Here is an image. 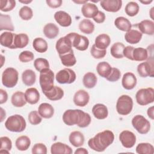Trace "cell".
I'll use <instances>...</instances> for the list:
<instances>
[{"label": "cell", "instance_id": "6da1fadb", "mask_svg": "<svg viewBox=\"0 0 154 154\" xmlns=\"http://www.w3.org/2000/svg\"><path fill=\"white\" fill-rule=\"evenodd\" d=\"M64 123L68 126L78 125L80 128L87 127L91 123V117L88 113L81 109H67L63 115Z\"/></svg>", "mask_w": 154, "mask_h": 154}, {"label": "cell", "instance_id": "7a4b0ae2", "mask_svg": "<svg viewBox=\"0 0 154 154\" xmlns=\"http://www.w3.org/2000/svg\"><path fill=\"white\" fill-rule=\"evenodd\" d=\"M114 140L113 132L109 130H105L97 133L94 137L89 139L88 145L92 150L101 152H103Z\"/></svg>", "mask_w": 154, "mask_h": 154}, {"label": "cell", "instance_id": "3957f363", "mask_svg": "<svg viewBox=\"0 0 154 154\" xmlns=\"http://www.w3.org/2000/svg\"><path fill=\"white\" fill-rule=\"evenodd\" d=\"M26 126L25 119L19 114H14L8 117L5 122V127L7 130L13 132H23Z\"/></svg>", "mask_w": 154, "mask_h": 154}, {"label": "cell", "instance_id": "277c9868", "mask_svg": "<svg viewBox=\"0 0 154 154\" xmlns=\"http://www.w3.org/2000/svg\"><path fill=\"white\" fill-rule=\"evenodd\" d=\"M54 73L50 69H46L40 72L39 82L42 92L51 90L54 87Z\"/></svg>", "mask_w": 154, "mask_h": 154}, {"label": "cell", "instance_id": "5b68a950", "mask_svg": "<svg viewBox=\"0 0 154 154\" xmlns=\"http://www.w3.org/2000/svg\"><path fill=\"white\" fill-rule=\"evenodd\" d=\"M133 108V100L128 95L120 96L116 103L117 112L122 116H126L132 111Z\"/></svg>", "mask_w": 154, "mask_h": 154}, {"label": "cell", "instance_id": "8992f818", "mask_svg": "<svg viewBox=\"0 0 154 154\" xmlns=\"http://www.w3.org/2000/svg\"><path fill=\"white\" fill-rule=\"evenodd\" d=\"M19 73L16 69L13 67L5 69L2 74V83L7 88H13L17 83Z\"/></svg>", "mask_w": 154, "mask_h": 154}, {"label": "cell", "instance_id": "52a82bcc", "mask_svg": "<svg viewBox=\"0 0 154 154\" xmlns=\"http://www.w3.org/2000/svg\"><path fill=\"white\" fill-rule=\"evenodd\" d=\"M137 102L140 105L144 106L154 101V90L152 87L141 88L135 94Z\"/></svg>", "mask_w": 154, "mask_h": 154}, {"label": "cell", "instance_id": "ba28073f", "mask_svg": "<svg viewBox=\"0 0 154 154\" xmlns=\"http://www.w3.org/2000/svg\"><path fill=\"white\" fill-rule=\"evenodd\" d=\"M70 40L72 46L81 51H85L89 45V40L85 36L76 32H70L66 35Z\"/></svg>", "mask_w": 154, "mask_h": 154}, {"label": "cell", "instance_id": "9c48e42d", "mask_svg": "<svg viewBox=\"0 0 154 154\" xmlns=\"http://www.w3.org/2000/svg\"><path fill=\"white\" fill-rule=\"evenodd\" d=\"M132 125L134 129L141 134H146L150 129L149 121L141 115L135 116L132 119Z\"/></svg>", "mask_w": 154, "mask_h": 154}, {"label": "cell", "instance_id": "30bf717a", "mask_svg": "<svg viewBox=\"0 0 154 154\" xmlns=\"http://www.w3.org/2000/svg\"><path fill=\"white\" fill-rule=\"evenodd\" d=\"M76 78L75 72L70 69L65 68L60 70L55 76L56 81L61 84H72Z\"/></svg>", "mask_w": 154, "mask_h": 154}, {"label": "cell", "instance_id": "8fae6325", "mask_svg": "<svg viewBox=\"0 0 154 154\" xmlns=\"http://www.w3.org/2000/svg\"><path fill=\"white\" fill-rule=\"evenodd\" d=\"M145 62L139 64L137 66V72L141 77L146 78L147 76L153 77L154 66L153 58L152 57L147 58Z\"/></svg>", "mask_w": 154, "mask_h": 154}, {"label": "cell", "instance_id": "7c38bea8", "mask_svg": "<svg viewBox=\"0 0 154 154\" xmlns=\"http://www.w3.org/2000/svg\"><path fill=\"white\" fill-rule=\"evenodd\" d=\"M72 42L67 35L60 38L55 45V48L59 55L70 52L72 50Z\"/></svg>", "mask_w": 154, "mask_h": 154}, {"label": "cell", "instance_id": "4fadbf2b", "mask_svg": "<svg viewBox=\"0 0 154 154\" xmlns=\"http://www.w3.org/2000/svg\"><path fill=\"white\" fill-rule=\"evenodd\" d=\"M119 140L124 147L130 149L136 143V136L132 132L125 130L120 134Z\"/></svg>", "mask_w": 154, "mask_h": 154}, {"label": "cell", "instance_id": "5bb4252c", "mask_svg": "<svg viewBox=\"0 0 154 154\" xmlns=\"http://www.w3.org/2000/svg\"><path fill=\"white\" fill-rule=\"evenodd\" d=\"M101 7L108 12H117L122 6L121 0H102L100 1Z\"/></svg>", "mask_w": 154, "mask_h": 154}, {"label": "cell", "instance_id": "9a60e30c", "mask_svg": "<svg viewBox=\"0 0 154 154\" xmlns=\"http://www.w3.org/2000/svg\"><path fill=\"white\" fill-rule=\"evenodd\" d=\"M90 96L87 91L84 90H79L74 94L73 102L78 106L83 107L87 105L89 102Z\"/></svg>", "mask_w": 154, "mask_h": 154}, {"label": "cell", "instance_id": "2e32d148", "mask_svg": "<svg viewBox=\"0 0 154 154\" xmlns=\"http://www.w3.org/2000/svg\"><path fill=\"white\" fill-rule=\"evenodd\" d=\"M54 19L60 26L63 27L69 26L72 23L71 16L64 11H57L54 14Z\"/></svg>", "mask_w": 154, "mask_h": 154}, {"label": "cell", "instance_id": "e0dca14e", "mask_svg": "<svg viewBox=\"0 0 154 154\" xmlns=\"http://www.w3.org/2000/svg\"><path fill=\"white\" fill-rule=\"evenodd\" d=\"M137 78L132 72L125 73L122 78V84L123 87L126 90L133 89L137 84Z\"/></svg>", "mask_w": 154, "mask_h": 154}, {"label": "cell", "instance_id": "ac0fdd59", "mask_svg": "<svg viewBox=\"0 0 154 154\" xmlns=\"http://www.w3.org/2000/svg\"><path fill=\"white\" fill-rule=\"evenodd\" d=\"M51 152L52 154H71L73 151L69 146L61 142H57L52 144L51 147Z\"/></svg>", "mask_w": 154, "mask_h": 154}, {"label": "cell", "instance_id": "d6986e66", "mask_svg": "<svg viewBox=\"0 0 154 154\" xmlns=\"http://www.w3.org/2000/svg\"><path fill=\"white\" fill-rule=\"evenodd\" d=\"M92 112L95 118L99 120L106 119L108 115L107 107L102 103H96L92 108Z\"/></svg>", "mask_w": 154, "mask_h": 154}, {"label": "cell", "instance_id": "ffe728a7", "mask_svg": "<svg viewBox=\"0 0 154 154\" xmlns=\"http://www.w3.org/2000/svg\"><path fill=\"white\" fill-rule=\"evenodd\" d=\"M98 8L94 4L87 2L81 8L82 15L86 18H93L98 13Z\"/></svg>", "mask_w": 154, "mask_h": 154}, {"label": "cell", "instance_id": "44dd1931", "mask_svg": "<svg viewBox=\"0 0 154 154\" xmlns=\"http://www.w3.org/2000/svg\"><path fill=\"white\" fill-rule=\"evenodd\" d=\"M142 34L153 35L154 34V22L150 20H143L137 25Z\"/></svg>", "mask_w": 154, "mask_h": 154}, {"label": "cell", "instance_id": "7402d4cb", "mask_svg": "<svg viewBox=\"0 0 154 154\" xmlns=\"http://www.w3.org/2000/svg\"><path fill=\"white\" fill-rule=\"evenodd\" d=\"M15 34L10 31L2 32L0 35V43L2 46L13 49Z\"/></svg>", "mask_w": 154, "mask_h": 154}, {"label": "cell", "instance_id": "603a6c76", "mask_svg": "<svg viewBox=\"0 0 154 154\" xmlns=\"http://www.w3.org/2000/svg\"><path fill=\"white\" fill-rule=\"evenodd\" d=\"M29 43V38L25 33L15 34L13 49H22L27 46Z\"/></svg>", "mask_w": 154, "mask_h": 154}, {"label": "cell", "instance_id": "cb8c5ba5", "mask_svg": "<svg viewBox=\"0 0 154 154\" xmlns=\"http://www.w3.org/2000/svg\"><path fill=\"white\" fill-rule=\"evenodd\" d=\"M43 94L51 100H58L63 98L64 96V91L60 87L55 85L54 86L51 90L43 92Z\"/></svg>", "mask_w": 154, "mask_h": 154}, {"label": "cell", "instance_id": "d4e9b609", "mask_svg": "<svg viewBox=\"0 0 154 154\" xmlns=\"http://www.w3.org/2000/svg\"><path fill=\"white\" fill-rule=\"evenodd\" d=\"M25 97L28 103L31 105L36 104L40 99V93L35 88H29L25 92Z\"/></svg>", "mask_w": 154, "mask_h": 154}, {"label": "cell", "instance_id": "484cf974", "mask_svg": "<svg viewBox=\"0 0 154 154\" xmlns=\"http://www.w3.org/2000/svg\"><path fill=\"white\" fill-rule=\"evenodd\" d=\"M38 112L40 116L44 119H50L54 114L53 106L48 103H42L38 108Z\"/></svg>", "mask_w": 154, "mask_h": 154}, {"label": "cell", "instance_id": "4316f807", "mask_svg": "<svg viewBox=\"0 0 154 154\" xmlns=\"http://www.w3.org/2000/svg\"><path fill=\"white\" fill-rule=\"evenodd\" d=\"M70 143L76 147H79L82 146L85 141L84 135L79 131H75L72 132L69 137Z\"/></svg>", "mask_w": 154, "mask_h": 154}, {"label": "cell", "instance_id": "83f0119b", "mask_svg": "<svg viewBox=\"0 0 154 154\" xmlns=\"http://www.w3.org/2000/svg\"><path fill=\"white\" fill-rule=\"evenodd\" d=\"M111 43L109 36L106 34H101L95 38L94 45L99 49H106Z\"/></svg>", "mask_w": 154, "mask_h": 154}, {"label": "cell", "instance_id": "f1b7e54d", "mask_svg": "<svg viewBox=\"0 0 154 154\" xmlns=\"http://www.w3.org/2000/svg\"><path fill=\"white\" fill-rule=\"evenodd\" d=\"M143 34L137 29H131L125 35L126 41L130 44H137L141 40Z\"/></svg>", "mask_w": 154, "mask_h": 154}, {"label": "cell", "instance_id": "f546056e", "mask_svg": "<svg viewBox=\"0 0 154 154\" xmlns=\"http://www.w3.org/2000/svg\"><path fill=\"white\" fill-rule=\"evenodd\" d=\"M114 25L119 29L125 32L130 31L132 26L131 22L123 16L117 17L114 20Z\"/></svg>", "mask_w": 154, "mask_h": 154}, {"label": "cell", "instance_id": "4dcf8cb0", "mask_svg": "<svg viewBox=\"0 0 154 154\" xmlns=\"http://www.w3.org/2000/svg\"><path fill=\"white\" fill-rule=\"evenodd\" d=\"M59 32V28L53 23H48L46 24L43 28V33L45 35L49 38H55Z\"/></svg>", "mask_w": 154, "mask_h": 154}, {"label": "cell", "instance_id": "1f68e13d", "mask_svg": "<svg viewBox=\"0 0 154 154\" xmlns=\"http://www.w3.org/2000/svg\"><path fill=\"white\" fill-rule=\"evenodd\" d=\"M11 103L16 107H22L26 103L25 94L22 91H16L11 96Z\"/></svg>", "mask_w": 154, "mask_h": 154}, {"label": "cell", "instance_id": "d6a6232c", "mask_svg": "<svg viewBox=\"0 0 154 154\" xmlns=\"http://www.w3.org/2000/svg\"><path fill=\"white\" fill-rule=\"evenodd\" d=\"M112 70V67L106 61H102L97 64L96 70L97 73L104 78H107Z\"/></svg>", "mask_w": 154, "mask_h": 154}, {"label": "cell", "instance_id": "836d02e7", "mask_svg": "<svg viewBox=\"0 0 154 154\" xmlns=\"http://www.w3.org/2000/svg\"><path fill=\"white\" fill-rule=\"evenodd\" d=\"M22 79L25 85L31 86L35 82L36 75L32 70L26 69L23 71L22 74Z\"/></svg>", "mask_w": 154, "mask_h": 154}, {"label": "cell", "instance_id": "e575fe53", "mask_svg": "<svg viewBox=\"0 0 154 154\" xmlns=\"http://www.w3.org/2000/svg\"><path fill=\"white\" fill-rule=\"evenodd\" d=\"M14 26L13 25L11 17L9 15L0 14V30H8L10 31H14Z\"/></svg>", "mask_w": 154, "mask_h": 154}, {"label": "cell", "instance_id": "d590c367", "mask_svg": "<svg viewBox=\"0 0 154 154\" xmlns=\"http://www.w3.org/2000/svg\"><path fill=\"white\" fill-rule=\"evenodd\" d=\"M61 63L66 67H71L74 66L76 63L75 56L73 54V51L66 53L63 55H59Z\"/></svg>", "mask_w": 154, "mask_h": 154}, {"label": "cell", "instance_id": "8d00e7d4", "mask_svg": "<svg viewBox=\"0 0 154 154\" xmlns=\"http://www.w3.org/2000/svg\"><path fill=\"white\" fill-rule=\"evenodd\" d=\"M148 58V52L146 49L143 48H136L132 51L133 61H143Z\"/></svg>", "mask_w": 154, "mask_h": 154}, {"label": "cell", "instance_id": "74e56055", "mask_svg": "<svg viewBox=\"0 0 154 154\" xmlns=\"http://www.w3.org/2000/svg\"><path fill=\"white\" fill-rule=\"evenodd\" d=\"M31 140L26 135H22L19 137L16 141L15 145L17 149L20 151L26 150L30 146Z\"/></svg>", "mask_w": 154, "mask_h": 154}, {"label": "cell", "instance_id": "f35d334b", "mask_svg": "<svg viewBox=\"0 0 154 154\" xmlns=\"http://www.w3.org/2000/svg\"><path fill=\"white\" fill-rule=\"evenodd\" d=\"M79 29L84 34H90L94 30V25L90 20L84 19L79 22Z\"/></svg>", "mask_w": 154, "mask_h": 154}, {"label": "cell", "instance_id": "ab89813d", "mask_svg": "<svg viewBox=\"0 0 154 154\" xmlns=\"http://www.w3.org/2000/svg\"><path fill=\"white\" fill-rule=\"evenodd\" d=\"M97 77L96 75L92 72H87L83 76L82 82L85 87L87 88H92L97 84Z\"/></svg>", "mask_w": 154, "mask_h": 154}, {"label": "cell", "instance_id": "60d3db41", "mask_svg": "<svg viewBox=\"0 0 154 154\" xmlns=\"http://www.w3.org/2000/svg\"><path fill=\"white\" fill-rule=\"evenodd\" d=\"M125 47V45L121 42H116L114 43L110 49L111 55L117 59L123 58V49Z\"/></svg>", "mask_w": 154, "mask_h": 154}, {"label": "cell", "instance_id": "b9f144b4", "mask_svg": "<svg viewBox=\"0 0 154 154\" xmlns=\"http://www.w3.org/2000/svg\"><path fill=\"white\" fill-rule=\"evenodd\" d=\"M32 46L34 49L39 53L45 52L48 50L47 42L41 37H37L32 42Z\"/></svg>", "mask_w": 154, "mask_h": 154}, {"label": "cell", "instance_id": "7bdbcfd3", "mask_svg": "<svg viewBox=\"0 0 154 154\" xmlns=\"http://www.w3.org/2000/svg\"><path fill=\"white\" fill-rule=\"evenodd\" d=\"M136 152L139 154H153L154 148L150 143H141L137 146Z\"/></svg>", "mask_w": 154, "mask_h": 154}, {"label": "cell", "instance_id": "ee69618b", "mask_svg": "<svg viewBox=\"0 0 154 154\" xmlns=\"http://www.w3.org/2000/svg\"><path fill=\"white\" fill-rule=\"evenodd\" d=\"M139 10L140 7L138 4L134 1L128 2L125 8V11L126 14L131 17H133L137 15L139 12Z\"/></svg>", "mask_w": 154, "mask_h": 154}, {"label": "cell", "instance_id": "f6af8a7d", "mask_svg": "<svg viewBox=\"0 0 154 154\" xmlns=\"http://www.w3.org/2000/svg\"><path fill=\"white\" fill-rule=\"evenodd\" d=\"M34 66L35 69L40 72L45 69H49L48 61L43 58H38L35 59L34 62Z\"/></svg>", "mask_w": 154, "mask_h": 154}, {"label": "cell", "instance_id": "bcb514c9", "mask_svg": "<svg viewBox=\"0 0 154 154\" xmlns=\"http://www.w3.org/2000/svg\"><path fill=\"white\" fill-rule=\"evenodd\" d=\"M19 14L20 18L24 20H29L33 16L32 9L28 6H23L19 11Z\"/></svg>", "mask_w": 154, "mask_h": 154}, {"label": "cell", "instance_id": "7dc6e473", "mask_svg": "<svg viewBox=\"0 0 154 154\" xmlns=\"http://www.w3.org/2000/svg\"><path fill=\"white\" fill-rule=\"evenodd\" d=\"M16 6L14 0H1L0 10L4 12H7L12 10Z\"/></svg>", "mask_w": 154, "mask_h": 154}, {"label": "cell", "instance_id": "c3c4849f", "mask_svg": "<svg viewBox=\"0 0 154 154\" xmlns=\"http://www.w3.org/2000/svg\"><path fill=\"white\" fill-rule=\"evenodd\" d=\"M29 122L32 125H37L41 123L42 117L37 111H32L28 114Z\"/></svg>", "mask_w": 154, "mask_h": 154}, {"label": "cell", "instance_id": "681fc988", "mask_svg": "<svg viewBox=\"0 0 154 154\" xmlns=\"http://www.w3.org/2000/svg\"><path fill=\"white\" fill-rule=\"evenodd\" d=\"M91 55L96 59L103 58L106 54V49H99L93 45L90 49Z\"/></svg>", "mask_w": 154, "mask_h": 154}, {"label": "cell", "instance_id": "f907efd6", "mask_svg": "<svg viewBox=\"0 0 154 154\" xmlns=\"http://www.w3.org/2000/svg\"><path fill=\"white\" fill-rule=\"evenodd\" d=\"M34 54L29 51H22L19 55V59L20 61L22 63H27L31 61L34 60Z\"/></svg>", "mask_w": 154, "mask_h": 154}, {"label": "cell", "instance_id": "816d5d0a", "mask_svg": "<svg viewBox=\"0 0 154 154\" xmlns=\"http://www.w3.org/2000/svg\"><path fill=\"white\" fill-rule=\"evenodd\" d=\"M32 153L33 154H46L47 147L43 143H36L32 148Z\"/></svg>", "mask_w": 154, "mask_h": 154}, {"label": "cell", "instance_id": "f5cc1de1", "mask_svg": "<svg viewBox=\"0 0 154 154\" xmlns=\"http://www.w3.org/2000/svg\"><path fill=\"white\" fill-rule=\"evenodd\" d=\"M1 150H5L10 151L12 147V142L7 137H1Z\"/></svg>", "mask_w": 154, "mask_h": 154}, {"label": "cell", "instance_id": "db71d44e", "mask_svg": "<svg viewBox=\"0 0 154 154\" xmlns=\"http://www.w3.org/2000/svg\"><path fill=\"white\" fill-rule=\"evenodd\" d=\"M121 76V73L120 71L116 68V67H112L111 72L108 76V77L106 78V79L110 82H116L117 81Z\"/></svg>", "mask_w": 154, "mask_h": 154}, {"label": "cell", "instance_id": "11a10c76", "mask_svg": "<svg viewBox=\"0 0 154 154\" xmlns=\"http://www.w3.org/2000/svg\"><path fill=\"white\" fill-rule=\"evenodd\" d=\"M134 49V47L131 46H128L126 47H125L123 49V55L126 58H127L129 60H132V51Z\"/></svg>", "mask_w": 154, "mask_h": 154}, {"label": "cell", "instance_id": "9f6ffc18", "mask_svg": "<svg viewBox=\"0 0 154 154\" xmlns=\"http://www.w3.org/2000/svg\"><path fill=\"white\" fill-rule=\"evenodd\" d=\"M46 2L49 7L53 8L60 7L62 4L61 0H46Z\"/></svg>", "mask_w": 154, "mask_h": 154}, {"label": "cell", "instance_id": "6f0895ef", "mask_svg": "<svg viewBox=\"0 0 154 154\" xmlns=\"http://www.w3.org/2000/svg\"><path fill=\"white\" fill-rule=\"evenodd\" d=\"M94 21L97 23H103L105 20V14L103 12L99 11L97 14L93 18Z\"/></svg>", "mask_w": 154, "mask_h": 154}, {"label": "cell", "instance_id": "680465c9", "mask_svg": "<svg viewBox=\"0 0 154 154\" xmlns=\"http://www.w3.org/2000/svg\"><path fill=\"white\" fill-rule=\"evenodd\" d=\"M8 99L7 93L3 89H0V104L5 103Z\"/></svg>", "mask_w": 154, "mask_h": 154}, {"label": "cell", "instance_id": "91938a15", "mask_svg": "<svg viewBox=\"0 0 154 154\" xmlns=\"http://www.w3.org/2000/svg\"><path fill=\"white\" fill-rule=\"evenodd\" d=\"M75 154H88V150L83 147H79L78 149H77L75 152Z\"/></svg>", "mask_w": 154, "mask_h": 154}, {"label": "cell", "instance_id": "94428289", "mask_svg": "<svg viewBox=\"0 0 154 154\" xmlns=\"http://www.w3.org/2000/svg\"><path fill=\"white\" fill-rule=\"evenodd\" d=\"M153 108L154 107L152 106H150V108H148L147 109V114L149 116V118H150L152 120H153L154 119V116H153Z\"/></svg>", "mask_w": 154, "mask_h": 154}, {"label": "cell", "instance_id": "6125c7cd", "mask_svg": "<svg viewBox=\"0 0 154 154\" xmlns=\"http://www.w3.org/2000/svg\"><path fill=\"white\" fill-rule=\"evenodd\" d=\"M6 117V113L5 111L2 108H1V122H2L4 119Z\"/></svg>", "mask_w": 154, "mask_h": 154}, {"label": "cell", "instance_id": "be15d7a7", "mask_svg": "<svg viewBox=\"0 0 154 154\" xmlns=\"http://www.w3.org/2000/svg\"><path fill=\"white\" fill-rule=\"evenodd\" d=\"M75 3H77V4H83V5L85 3H87L88 1H73Z\"/></svg>", "mask_w": 154, "mask_h": 154}, {"label": "cell", "instance_id": "e7e4bbea", "mask_svg": "<svg viewBox=\"0 0 154 154\" xmlns=\"http://www.w3.org/2000/svg\"><path fill=\"white\" fill-rule=\"evenodd\" d=\"M153 1L152 0H150V1H141L140 2L144 4H149L150 3H151Z\"/></svg>", "mask_w": 154, "mask_h": 154}, {"label": "cell", "instance_id": "03108f58", "mask_svg": "<svg viewBox=\"0 0 154 154\" xmlns=\"http://www.w3.org/2000/svg\"><path fill=\"white\" fill-rule=\"evenodd\" d=\"M19 2H21V3H23V4H29V3L31 2L32 1H19Z\"/></svg>", "mask_w": 154, "mask_h": 154}]
</instances>
